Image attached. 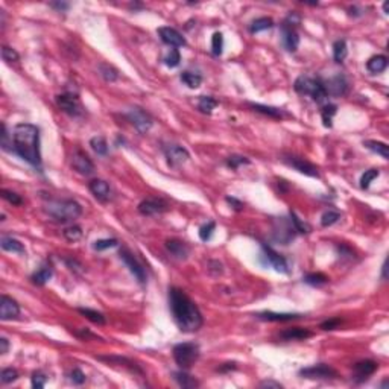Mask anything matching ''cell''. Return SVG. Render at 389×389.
Segmentation results:
<instances>
[{
  "instance_id": "db71d44e",
  "label": "cell",
  "mask_w": 389,
  "mask_h": 389,
  "mask_svg": "<svg viewBox=\"0 0 389 389\" xmlns=\"http://www.w3.org/2000/svg\"><path fill=\"white\" fill-rule=\"evenodd\" d=\"M2 58L6 63H17L20 60L19 54H17V50H14L12 47H8V46L2 47Z\"/></svg>"
},
{
  "instance_id": "74e56055",
  "label": "cell",
  "mask_w": 389,
  "mask_h": 389,
  "mask_svg": "<svg viewBox=\"0 0 389 389\" xmlns=\"http://www.w3.org/2000/svg\"><path fill=\"white\" fill-rule=\"evenodd\" d=\"M348 49H347V43L345 40H338L333 43V58L336 63H342L347 58Z\"/></svg>"
},
{
  "instance_id": "d590c367",
  "label": "cell",
  "mask_w": 389,
  "mask_h": 389,
  "mask_svg": "<svg viewBox=\"0 0 389 389\" xmlns=\"http://www.w3.org/2000/svg\"><path fill=\"white\" fill-rule=\"evenodd\" d=\"M338 113V107L334 103H327L323 107L321 110V117H323V125L325 128H331L333 127V117L334 114Z\"/></svg>"
},
{
  "instance_id": "b9f144b4",
  "label": "cell",
  "mask_w": 389,
  "mask_h": 389,
  "mask_svg": "<svg viewBox=\"0 0 389 389\" xmlns=\"http://www.w3.org/2000/svg\"><path fill=\"white\" fill-rule=\"evenodd\" d=\"M289 216H291V222L293 224V227H295V229H296V233H301V234H307V233H310V225H307L306 222H303L301 219H299V218L296 216L295 211L291 210Z\"/></svg>"
},
{
  "instance_id": "4dcf8cb0",
  "label": "cell",
  "mask_w": 389,
  "mask_h": 389,
  "mask_svg": "<svg viewBox=\"0 0 389 389\" xmlns=\"http://www.w3.org/2000/svg\"><path fill=\"white\" fill-rule=\"evenodd\" d=\"M303 281L309 286H313V288H321L324 285L328 283V277L324 275L323 272H310V274H306L303 277Z\"/></svg>"
},
{
  "instance_id": "681fc988",
  "label": "cell",
  "mask_w": 389,
  "mask_h": 389,
  "mask_svg": "<svg viewBox=\"0 0 389 389\" xmlns=\"http://www.w3.org/2000/svg\"><path fill=\"white\" fill-rule=\"evenodd\" d=\"M215 228H216V224L213 221L204 224L199 228V237H201V240L202 242H208L211 239V236H213V233H215Z\"/></svg>"
},
{
  "instance_id": "ba28073f",
  "label": "cell",
  "mask_w": 389,
  "mask_h": 389,
  "mask_svg": "<svg viewBox=\"0 0 389 389\" xmlns=\"http://www.w3.org/2000/svg\"><path fill=\"white\" fill-rule=\"evenodd\" d=\"M58 108L72 117H81L84 114V107L79 97L73 93H63L55 97Z\"/></svg>"
},
{
  "instance_id": "44dd1931",
  "label": "cell",
  "mask_w": 389,
  "mask_h": 389,
  "mask_svg": "<svg viewBox=\"0 0 389 389\" xmlns=\"http://www.w3.org/2000/svg\"><path fill=\"white\" fill-rule=\"evenodd\" d=\"M88 189L93 193V196L100 202H108L111 199V189L107 181L99 180V178L92 180L88 183Z\"/></svg>"
},
{
  "instance_id": "ac0fdd59",
  "label": "cell",
  "mask_w": 389,
  "mask_h": 389,
  "mask_svg": "<svg viewBox=\"0 0 389 389\" xmlns=\"http://www.w3.org/2000/svg\"><path fill=\"white\" fill-rule=\"evenodd\" d=\"M19 315H20V306L17 304L15 299H12L8 295L0 296V320L11 321L19 318Z\"/></svg>"
},
{
  "instance_id": "e0dca14e",
  "label": "cell",
  "mask_w": 389,
  "mask_h": 389,
  "mask_svg": "<svg viewBox=\"0 0 389 389\" xmlns=\"http://www.w3.org/2000/svg\"><path fill=\"white\" fill-rule=\"evenodd\" d=\"M324 82L327 96H344L348 92V81L344 75H334Z\"/></svg>"
},
{
  "instance_id": "9f6ffc18",
  "label": "cell",
  "mask_w": 389,
  "mask_h": 389,
  "mask_svg": "<svg viewBox=\"0 0 389 389\" xmlns=\"http://www.w3.org/2000/svg\"><path fill=\"white\" fill-rule=\"evenodd\" d=\"M342 324V320L341 318H330V320L324 321L321 324V328L325 330V331H330V330H336V328H339V325Z\"/></svg>"
},
{
  "instance_id": "be15d7a7",
  "label": "cell",
  "mask_w": 389,
  "mask_h": 389,
  "mask_svg": "<svg viewBox=\"0 0 389 389\" xmlns=\"http://www.w3.org/2000/svg\"><path fill=\"white\" fill-rule=\"evenodd\" d=\"M8 350H9V342H8V339H6V338H0V353H2V355H6Z\"/></svg>"
},
{
  "instance_id": "30bf717a",
  "label": "cell",
  "mask_w": 389,
  "mask_h": 389,
  "mask_svg": "<svg viewBox=\"0 0 389 389\" xmlns=\"http://www.w3.org/2000/svg\"><path fill=\"white\" fill-rule=\"evenodd\" d=\"M119 256H120L122 261L128 266V269L134 275V278L140 283V285H145L146 283V271L143 266H141V263L134 257V254L128 248H120Z\"/></svg>"
},
{
  "instance_id": "6125c7cd",
  "label": "cell",
  "mask_w": 389,
  "mask_h": 389,
  "mask_svg": "<svg viewBox=\"0 0 389 389\" xmlns=\"http://www.w3.org/2000/svg\"><path fill=\"white\" fill-rule=\"evenodd\" d=\"M233 369H236V363H234V362H228V363H224L222 366H219V368H218L219 373H227V371H233Z\"/></svg>"
},
{
  "instance_id": "d4e9b609",
  "label": "cell",
  "mask_w": 389,
  "mask_h": 389,
  "mask_svg": "<svg viewBox=\"0 0 389 389\" xmlns=\"http://www.w3.org/2000/svg\"><path fill=\"white\" fill-rule=\"evenodd\" d=\"M248 107L256 111V113H260V114H264V116H269L272 119H283V117H288L289 114L281 110V108H277V107H268V105H261V103H253V102H248L246 103Z\"/></svg>"
},
{
  "instance_id": "ee69618b",
  "label": "cell",
  "mask_w": 389,
  "mask_h": 389,
  "mask_svg": "<svg viewBox=\"0 0 389 389\" xmlns=\"http://www.w3.org/2000/svg\"><path fill=\"white\" fill-rule=\"evenodd\" d=\"M225 164H227L229 169L236 170V169H239V167L243 166V164H250V160H248V158H246V157H243V155H231V157H228V158H227Z\"/></svg>"
},
{
  "instance_id": "2e32d148",
  "label": "cell",
  "mask_w": 389,
  "mask_h": 389,
  "mask_svg": "<svg viewBox=\"0 0 389 389\" xmlns=\"http://www.w3.org/2000/svg\"><path fill=\"white\" fill-rule=\"evenodd\" d=\"M377 368H379V363L374 360H369V359L360 360L353 366V377H355V380L357 383H362L373 376L377 371Z\"/></svg>"
},
{
  "instance_id": "7c38bea8",
  "label": "cell",
  "mask_w": 389,
  "mask_h": 389,
  "mask_svg": "<svg viewBox=\"0 0 389 389\" xmlns=\"http://www.w3.org/2000/svg\"><path fill=\"white\" fill-rule=\"evenodd\" d=\"M281 162L288 164L289 167H293L295 170H298L299 173H304L307 176H312V178H320V172H318V167L315 164H312L310 162L304 160L301 157L296 155H283Z\"/></svg>"
},
{
  "instance_id": "3957f363",
  "label": "cell",
  "mask_w": 389,
  "mask_h": 389,
  "mask_svg": "<svg viewBox=\"0 0 389 389\" xmlns=\"http://www.w3.org/2000/svg\"><path fill=\"white\" fill-rule=\"evenodd\" d=\"M43 210L49 218L60 224L73 222L82 215V207L75 199H49Z\"/></svg>"
},
{
  "instance_id": "6da1fadb",
  "label": "cell",
  "mask_w": 389,
  "mask_h": 389,
  "mask_svg": "<svg viewBox=\"0 0 389 389\" xmlns=\"http://www.w3.org/2000/svg\"><path fill=\"white\" fill-rule=\"evenodd\" d=\"M167 301L173 321L181 331L194 333L202 327V313L184 291L178 288H169Z\"/></svg>"
},
{
  "instance_id": "ffe728a7",
  "label": "cell",
  "mask_w": 389,
  "mask_h": 389,
  "mask_svg": "<svg viewBox=\"0 0 389 389\" xmlns=\"http://www.w3.org/2000/svg\"><path fill=\"white\" fill-rule=\"evenodd\" d=\"M158 35H160L162 41L166 43L170 47H184L187 44V41H186V38L183 37V35L176 29L170 28V26L160 28V29H158Z\"/></svg>"
},
{
  "instance_id": "277c9868",
  "label": "cell",
  "mask_w": 389,
  "mask_h": 389,
  "mask_svg": "<svg viewBox=\"0 0 389 389\" xmlns=\"http://www.w3.org/2000/svg\"><path fill=\"white\" fill-rule=\"evenodd\" d=\"M295 92L303 95V96H310L316 103H324L327 100V92L324 88V82L321 78H313L309 75H301L298 76L293 82Z\"/></svg>"
},
{
  "instance_id": "680465c9",
  "label": "cell",
  "mask_w": 389,
  "mask_h": 389,
  "mask_svg": "<svg viewBox=\"0 0 389 389\" xmlns=\"http://www.w3.org/2000/svg\"><path fill=\"white\" fill-rule=\"evenodd\" d=\"M225 201H227L229 205H231L236 211H242V210H243V202L239 201V199H236V198H233V196H227Z\"/></svg>"
},
{
  "instance_id": "60d3db41",
  "label": "cell",
  "mask_w": 389,
  "mask_h": 389,
  "mask_svg": "<svg viewBox=\"0 0 389 389\" xmlns=\"http://www.w3.org/2000/svg\"><path fill=\"white\" fill-rule=\"evenodd\" d=\"M180 78L189 88H198L202 82V76L199 73H193V72H183Z\"/></svg>"
},
{
  "instance_id": "7bdbcfd3",
  "label": "cell",
  "mask_w": 389,
  "mask_h": 389,
  "mask_svg": "<svg viewBox=\"0 0 389 389\" xmlns=\"http://www.w3.org/2000/svg\"><path fill=\"white\" fill-rule=\"evenodd\" d=\"M224 49V35L221 32H215L213 38H211V54L215 57H219Z\"/></svg>"
},
{
  "instance_id": "8d00e7d4",
  "label": "cell",
  "mask_w": 389,
  "mask_h": 389,
  "mask_svg": "<svg viewBox=\"0 0 389 389\" xmlns=\"http://www.w3.org/2000/svg\"><path fill=\"white\" fill-rule=\"evenodd\" d=\"M218 103L219 102L215 97H211V96H201L199 97V102H198V108L204 114H211V113H213V110L218 107Z\"/></svg>"
},
{
  "instance_id": "f5cc1de1",
  "label": "cell",
  "mask_w": 389,
  "mask_h": 389,
  "mask_svg": "<svg viewBox=\"0 0 389 389\" xmlns=\"http://www.w3.org/2000/svg\"><path fill=\"white\" fill-rule=\"evenodd\" d=\"M17 379H19V373H17V369H14V368H5L2 371V374H0V380H2L3 385L12 383Z\"/></svg>"
},
{
  "instance_id": "f546056e",
  "label": "cell",
  "mask_w": 389,
  "mask_h": 389,
  "mask_svg": "<svg viewBox=\"0 0 389 389\" xmlns=\"http://www.w3.org/2000/svg\"><path fill=\"white\" fill-rule=\"evenodd\" d=\"M78 312L87 318L88 321H92L93 324H97V325H103L105 323H107V320H105V315L97 312V310H93V309H87V307H79Z\"/></svg>"
},
{
  "instance_id": "7dc6e473",
  "label": "cell",
  "mask_w": 389,
  "mask_h": 389,
  "mask_svg": "<svg viewBox=\"0 0 389 389\" xmlns=\"http://www.w3.org/2000/svg\"><path fill=\"white\" fill-rule=\"evenodd\" d=\"M180 63H181V55H180L178 49H170V50H169V54L164 57V64H166L167 67L173 68V67H178Z\"/></svg>"
},
{
  "instance_id": "e7e4bbea",
  "label": "cell",
  "mask_w": 389,
  "mask_h": 389,
  "mask_svg": "<svg viewBox=\"0 0 389 389\" xmlns=\"http://www.w3.org/2000/svg\"><path fill=\"white\" fill-rule=\"evenodd\" d=\"M382 278H383V280L386 278V260H385L383 266H382Z\"/></svg>"
},
{
  "instance_id": "8992f818",
  "label": "cell",
  "mask_w": 389,
  "mask_h": 389,
  "mask_svg": "<svg viewBox=\"0 0 389 389\" xmlns=\"http://www.w3.org/2000/svg\"><path fill=\"white\" fill-rule=\"evenodd\" d=\"M259 261H260L261 266L272 268L277 272H281V274L289 272V266H288L286 259L283 256H280L278 253H275L271 246L264 245V243H261V251L259 254Z\"/></svg>"
},
{
  "instance_id": "11a10c76",
  "label": "cell",
  "mask_w": 389,
  "mask_h": 389,
  "mask_svg": "<svg viewBox=\"0 0 389 389\" xmlns=\"http://www.w3.org/2000/svg\"><path fill=\"white\" fill-rule=\"evenodd\" d=\"M31 382H32V386L35 388V389H41L44 385H46V382H47V377L41 373V371H35V373L32 374V379H31Z\"/></svg>"
},
{
  "instance_id": "f907efd6",
  "label": "cell",
  "mask_w": 389,
  "mask_h": 389,
  "mask_svg": "<svg viewBox=\"0 0 389 389\" xmlns=\"http://www.w3.org/2000/svg\"><path fill=\"white\" fill-rule=\"evenodd\" d=\"M117 245H119L117 239H99L93 243V250L103 251V250H108V248H114V246H117Z\"/></svg>"
},
{
  "instance_id": "e575fe53",
  "label": "cell",
  "mask_w": 389,
  "mask_h": 389,
  "mask_svg": "<svg viewBox=\"0 0 389 389\" xmlns=\"http://www.w3.org/2000/svg\"><path fill=\"white\" fill-rule=\"evenodd\" d=\"M97 70H99V75L103 78V81L114 82V81L119 79V72H117V70L113 65H110L107 63H100L99 67H97Z\"/></svg>"
},
{
  "instance_id": "4316f807",
  "label": "cell",
  "mask_w": 389,
  "mask_h": 389,
  "mask_svg": "<svg viewBox=\"0 0 389 389\" xmlns=\"http://www.w3.org/2000/svg\"><path fill=\"white\" fill-rule=\"evenodd\" d=\"M388 67V58L385 55H374L371 57L366 63V68L369 73L373 75H379L382 72H385Z\"/></svg>"
},
{
  "instance_id": "8fae6325",
  "label": "cell",
  "mask_w": 389,
  "mask_h": 389,
  "mask_svg": "<svg viewBox=\"0 0 389 389\" xmlns=\"http://www.w3.org/2000/svg\"><path fill=\"white\" fill-rule=\"evenodd\" d=\"M127 119L132 123L134 128L140 132V134H146L151 128H152V117L138 107H132L127 111Z\"/></svg>"
},
{
  "instance_id": "9c48e42d",
  "label": "cell",
  "mask_w": 389,
  "mask_h": 389,
  "mask_svg": "<svg viewBox=\"0 0 389 389\" xmlns=\"http://www.w3.org/2000/svg\"><path fill=\"white\" fill-rule=\"evenodd\" d=\"M295 233L296 229L293 227V224L291 222V219L286 218H278L274 222V231H272V237L277 243L281 245H289L293 239H295Z\"/></svg>"
},
{
  "instance_id": "91938a15",
  "label": "cell",
  "mask_w": 389,
  "mask_h": 389,
  "mask_svg": "<svg viewBox=\"0 0 389 389\" xmlns=\"http://www.w3.org/2000/svg\"><path fill=\"white\" fill-rule=\"evenodd\" d=\"M260 388H274V389H281L283 385L278 383V382H274V380H264L260 383Z\"/></svg>"
},
{
  "instance_id": "9a60e30c",
  "label": "cell",
  "mask_w": 389,
  "mask_h": 389,
  "mask_svg": "<svg viewBox=\"0 0 389 389\" xmlns=\"http://www.w3.org/2000/svg\"><path fill=\"white\" fill-rule=\"evenodd\" d=\"M72 167L79 175H84V176H90V175L95 173V164L90 160V157H88L85 152L79 151V149L75 151L73 155H72Z\"/></svg>"
},
{
  "instance_id": "c3c4849f",
  "label": "cell",
  "mask_w": 389,
  "mask_h": 389,
  "mask_svg": "<svg viewBox=\"0 0 389 389\" xmlns=\"http://www.w3.org/2000/svg\"><path fill=\"white\" fill-rule=\"evenodd\" d=\"M380 175V172L377 169H369V170H365V173L360 176V187L362 189H368L369 184L373 183L377 176Z\"/></svg>"
},
{
  "instance_id": "603a6c76",
  "label": "cell",
  "mask_w": 389,
  "mask_h": 389,
  "mask_svg": "<svg viewBox=\"0 0 389 389\" xmlns=\"http://www.w3.org/2000/svg\"><path fill=\"white\" fill-rule=\"evenodd\" d=\"M259 320L263 321H272V323H285V321H293L298 318L304 316L303 313H277V312H260L256 315Z\"/></svg>"
},
{
  "instance_id": "1f68e13d",
  "label": "cell",
  "mask_w": 389,
  "mask_h": 389,
  "mask_svg": "<svg viewBox=\"0 0 389 389\" xmlns=\"http://www.w3.org/2000/svg\"><path fill=\"white\" fill-rule=\"evenodd\" d=\"M52 274H54V271H52L50 266H43V268H40L37 272H33V274H32L31 280H32L33 285H37V286H44L46 283L52 278Z\"/></svg>"
},
{
  "instance_id": "5b68a950",
  "label": "cell",
  "mask_w": 389,
  "mask_h": 389,
  "mask_svg": "<svg viewBox=\"0 0 389 389\" xmlns=\"http://www.w3.org/2000/svg\"><path fill=\"white\" fill-rule=\"evenodd\" d=\"M201 350L194 342H183L173 347V359L181 369H189L199 359Z\"/></svg>"
},
{
  "instance_id": "d6986e66",
  "label": "cell",
  "mask_w": 389,
  "mask_h": 389,
  "mask_svg": "<svg viewBox=\"0 0 389 389\" xmlns=\"http://www.w3.org/2000/svg\"><path fill=\"white\" fill-rule=\"evenodd\" d=\"M281 44L288 52H296L298 46H299V37L298 32L293 26H289L288 23L283 22L281 23Z\"/></svg>"
},
{
  "instance_id": "484cf974",
  "label": "cell",
  "mask_w": 389,
  "mask_h": 389,
  "mask_svg": "<svg viewBox=\"0 0 389 389\" xmlns=\"http://www.w3.org/2000/svg\"><path fill=\"white\" fill-rule=\"evenodd\" d=\"M312 331L307 328H301V327H293V328H288L285 331L280 333V338L283 341H306L309 338H312Z\"/></svg>"
},
{
  "instance_id": "ab89813d",
  "label": "cell",
  "mask_w": 389,
  "mask_h": 389,
  "mask_svg": "<svg viewBox=\"0 0 389 389\" xmlns=\"http://www.w3.org/2000/svg\"><path fill=\"white\" fill-rule=\"evenodd\" d=\"M0 146L6 152H14V140L12 134L8 132V128L5 123H2V134H0Z\"/></svg>"
},
{
  "instance_id": "bcb514c9",
  "label": "cell",
  "mask_w": 389,
  "mask_h": 389,
  "mask_svg": "<svg viewBox=\"0 0 389 389\" xmlns=\"http://www.w3.org/2000/svg\"><path fill=\"white\" fill-rule=\"evenodd\" d=\"M341 219V213L339 211H334V210H328V211H325V213L321 216V225L323 227H331V225H334L336 222H338Z\"/></svg>"
},
{
  "instance_id": "836d02e7",
  "label": "cell",
  "mask_w": 389,
  "mask_h": 389,
  "mask_svg": "<svg viewBox=\"0 0 389 389\" xmlns=\"http://www.w3.org/2000/svg\"><path fill=\"white\" fill-rule=\"evenodd\" d=\"M363 146L368 148L369 151L376 152L377 155L383 157L385 160L389 158V151H388V145L386 143H382V141H377V140H366L363 141Z\"/></svg>"
},
{
  "instance_id": "d6a6232c",
  "label": "cell",
  "mask_w": 389,
  "mask_h": 389,
  "mask_svg": "<svg viewBox=\"0 0 389 389\" xmlns=\"http://www.w3.org/2000/svg\"><path fill=\"white\" fill-rule=\"evenodd\" d=\"M274 28V20L271 17H260V19H256L251 25H250V32L251 33H259L263 31H268Z\"/></svg>"
},
{
  "instance_id": "816d5d0a",
  "label": "cell",
  "mask_w": 389,
  "mask_h": 389,
  "mask_svg": "<svg viewBox=\"0 0 389 389\" xmlns=\"http://www.w3.org/2000/svg\"><path fill=\"white\" fill-rule=\"evenodd\" d=\"M2 198L5 199V201H8L9 204H12V205H22L23 204V199H22V196L20 194H17L15 192H11V190H6V189H2Z\"/></svg>"
},
{
  "instance_id": "6f0895ef",
  "label": "cell",
  "mask_w": 389,
  "mask_h": 389,
  "mask_svg": "<svg viewBox=\"0 0 389 389\" xmlns=\"http://www.w3.org/2000/svg\"><path fill=\"white\" fill-rule=\"evenodd\" d=\"M70 380H72L75 385H82V383H85V374L79 368H75V369H72V373H70Z\"/></svg>"
},
{
  "instance_id": "03108f58",
  "label": "cell",
  "mask_w": 389,
  "mask_h": 389,
  "mask_svg": "<svg viewBox=\"0 0 389 389\" xmlns=\"http://www.w3.org/2000/svg\"><path fill=\"white\" fill-rule=\"evenodd\" d=\"M388 8H389V2H385V5H383V11H385V14H388Z\"/></svg>"
},
{
  "instance_id": "5bb4252c",
  "label": "cell",
  "mask_w": 389,
  "mask_h": 389,
  "mask_svg": "<svg viewBox=\"0 0 389 389\" xmlns=\"http://www.w3.org/2000/svg\"><path fill=\"white\" fill-rule=\"evenodd\" d=\"M169 205L162 198H148L138 204V213L143 216H155L167 211Z\"/></svg>"
},
{
  "instance_id": "7402d4cb",
  "label": "cell",
  "mask_w": 389,
  "mask_h": 389,
  "mask_svg": "<svg viewBox=\"0 0 389 389\" xmlns=\"http://www.w3.org/2000/svg\"><path fill=\"white\" fill-rule=\"evenodd\" d=\"M164 246H166V250L178 260H186L190 254L189 245L183 240H178V239H167Z\"/></svg>"
},
{
  "instance_id": "f1b7e54d",
  "label": "cell",
  "mask_w": 389,
  "mask_h": 389,
  "mask_svg": "<svg viewBox=\"0 0 389 389\" xmlns=\"http://www.w3.org/2000/svg\"><path fill=\"white\" fill-rule=\"evenodd\" d=\"M173 376V380L178 383L181 388H187V389H192V388H198L199 386V382L194 379L193 376L187 374L186 371H176V373L172 374Z\"/></svg>"
},
{
  "instance_id": "94428289",
  "label": "cell",
  "mask_w": 389,
  "mask_h": 389,
  "mask_svg": "<svg viewBox=\"0 0 389 389\" xmlns=\"http://www.w3.org/2000/svg\"><path fill=\"white\" fill-rule=\"evenodd\" d=\"M50 6L58 9V11H61V12H65L70 8V5L68 3H64V2H54V3H50Z\"/></svg>"
},
{
  "instance_id": "cb8c5ba5",
  "label": "cell",
  "mask_w": 389,
  "mask_h": 389,
  "mask_svg": "<svg viewBox=\"0 0 389 389\" xmlns=\"http://www.w3.org/2000/svg\"><path fill=\"white\" fill-rule=\"evenodd\" d=\"M96 359L97 360H102V362H107V363H117V365H123V366H127L131 373H134V374H143V371H141V368L135 363V362H132V360H130V359H127V357H120V356H96Z\"/></svg>"
},
{
  "instance_id": "f35d334b",
  "label": "cell",
  "mask_w": 389,
  "mask_h": 389,
  "mask_svg": "<svg viewBox=\"0 0 389 389\" xmlns=\"http://www.w3.org/2000/svg\"><path fill=\"white\" fill-rule=\"evenodd\" d=\"M90 146L92 149L97 154V155H107L108 154V143H107V140H105V137L102 135H96L90 140Z\"/></svg>"
},
{
  "instance_id": "52a82bcc",
  "label": "cell",
  "mask_w": 389,
  "mask_h": 389,
  "mask_svg": "<svg viewBox=\"0 0 389 389\" xmlns=\"http://www.w3.org/2000/svg\"><path fill=\"white\" fill-rule=\"evenodd\" d=\"M299 376L303 379H310V380H328V379H338L339 374L334 368H331L327 363H318L312 366H306L299 369Z\"/></svg>"
},
{
  "instance_id": "83f0119b",
  "label": "cell",
  "mask_w": 389,
  "mask_h": 389,
  "mask_svg": "<svg viewBox=\"0 0 389 389\" xmlns=\"http://www.w3.org/2000/svg\"><path fill=\"white\" fill-rule=\"evenodd\" d=\"M0 245H2V248L5 251H9V253H15V254H25L26 253L25 245L20 240L9 237V236H3L2 240H0Z\"/></svg>"
},
{
  "instance_id": "7a4b0ae2",
  "label": "cell",
  "mask_w": 389,
  "mask_h": 389,
  "mask_svg": "<svg viewBox=\"0 0 389 389\" xmlns=\"http://www.w3.org/2000/svg\"><path fill=\"white\" fill-rule=\"evenodd\" d=\"M14 154L35 169H41V152H40V130L31 123H19L12 131Z\"/></svg>"
},
{
  "instance_id": "f6af8a7d",
  "label": "cell",
  "mask_w": 389,
  "mask_h": 389,
  "mask_svg": "<svg viewBox=\"0 0 389 389\" xmlns=\"http://www.w3.org/2000/svg\"><path fill=\"white\" fill-rule=\"evenodd\" d=\"M63 234H64V237H65L68 242H76V240H79V239L82 237V229H81V227H78V225H70V227H67V228L64 229Z\"/></svg>"
},
{
  "instance_id": "4fadbf2b",
  "label": "cell",
  "mask_w": 389,
  "mask_h": 389,
  "mask_svg": "<svg viewBox=\"0 0 389 389\" xmlns=\"http://www.w3.org/2000/svg\"><path fill=\"white\" fill-rule=\"evenodd\" d=\"M163 152H164V157L167 160V164L172 166V167H178L181 166L183 163H186L189 160V151L180 145H173V143H169V145H164L163 146Z\"/></svg>"
}]
</instances>
